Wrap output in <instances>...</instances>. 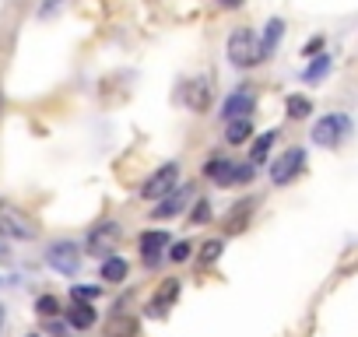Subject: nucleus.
I'll return each instance as SVG.
<instances>
[{
    "label": "nucleus",
    "instance_id": "f257e3e1",
    "mask_svg": "<svg viewBox=\"0 0 358 337\" xmlns=\"http://www.w3.org/2000/svg\"><path fill=\"white\" fill-rule=\"evenodd\" d=\"M264 60V50H260V36L253 29H232L229 36V64L236 71H250Z\"/></svg>",
    "mask_w": 358,
    "mask_h": 337
},
{
    "label": "nucleus",
    "instance_id": "f03ea898",
    "mask_svg": "<svg viewBox=\"0 0 358 337\" xmlns=\"http://www.w3.org/2000/svg\"><path fill=\"white\" fill-rule=\"evenodd\" d=\"M351 134V116L348 113H327L313 123V141L320 148H337L341 141H348Z\"/></svg>",
    "mask_w": 358,
    "mask_h": 337
},
{
    "label": "nucleus",
    "instance_id": "7ed1b4c3",
    "mask_svg": "<svg viewBox=\"0 0 358 337\" xmlns=\"http://www.w3.org/2000/svg\"><path fill=\"white\" fill-rule=\"evenodd\" d=\"M176 187H179V165H176V162H169V165L155 168V176H148V180H144L141 197H144V201H158V204H162L169 194H176Z\"/></svg>",
    "mask_w": 358,
    "mask_h": 337
},
{
    "label": "nucleus",
    "instance_id": "20e7f679",
    "mask_svg": "<svg viewBox=\"0 0 358 337\" xmlns=\"http://www.w3.org/2000/svg\"><path fill=\"white\" fill-rule=\"evenodd\" d=\"M116 243H120V225L116 222H99L92 225V232L85 236V250L88 257H116Z\"/></svg>",
    "mask_w": 358,
    "mask_h": 337
},
{
    "label": "nucleus",
    "instance_id": "39448f33",
    "mask_svg": "<svg viewBox=\"0 0 358 337\" xmlns=\"http://www.w3.org/2000/svg\"><path fill=\"white\" fill-rule=\"evenodd\" d=\"M302 168H306V151L302 148H288L274 165H271V183L274 187H288L302 176Z\"/></svg>",
    "mask_w": 358,
    "mask_h": 337
},
{
    "label": "nucleus",
    "instance_id": "423d86ee",
    "mask_svg": "<svg viewBox=\"0 0 358 337\" xmlns=\"http://www.w3.org/2000/svg\"><path fill=\"white\" fill-rule=\"evenodd\" d=\"M46 264H50L57 274L74 278V274H78V267H81V250H78V243H71V239L53 243V246L46 250Z\"/></svg>",
    "mask_w": 358,
    "mask_h": 337
},
{
    "label": "nucleus",
    "instance_id": "0eeeda50",
    "mask_svg": "<svg viewBox=\"0 0 358 337\" xmlns=\"http://www.w3.org/2000/svg\"><path fill=\"white\" fill-rule=\"evenodd\" d=\"M257 109V95L253 92H232L229 99H225V106H222V120L225 123H236V120H250V113Z\"/></svg>",
    "mask_w": 358,
    "mask_h": 337
},
{
    "label": "nucleus",
    "instance_id": "6e6552de",
    "mask_svg": "<svg viewBox=\"0 0 358 337\" xmlns=\"http://www.w3.org/2000/svg\"><path fill=\"white\" fill-rule=\"evenodd\" d=\"M0 232L15 236V239H32V236H36L32 222H29L22 211H15V208H0Z\"/></svg>",
    "mask_w": 358,
    "mask_h": 337
},
{
    "label": "nucleus",
    "instance_id": "1a4fd4ad",
    "mask_svg": "<svg viewBox=\"0 0 358 337\" xmlns=\"http://www.w3.org/2000/svg\"><path fill=\"white\" fill-rule=\"evenodd\" d=\"M137 246H141V253H144V264H148V267H158L162 253H169V232H144V236L137 239Z\"/></svg>",
    "mask_w": 358,
    "mask_h": 337
},
{
    "label": "nucleus",
    "instance_id": "9d476101",
    "mask_svg": "<svg viewBox=\"0 0 358 337\" xmlns=\"http://www.w3.org/2000/svg\"><path fill=\"white\" fill-rule=\"evenodd\" d=\"M253 211H257V197H246V201H239V204H236V208L225 215V236H239V232L250 225Z\"/></svg>",
    "mask_w": 358,
    "mask_h": 337
},
{
    "label": "nucleus",
    "instance_id": "9b49d317",
    "mask_svg": "<svg viewBox=\"0 0 358 337\" xmlns=\"http://www.w3.org/2000/svg\"><path fill=\"white\" fill-rule=\"evenodd\" d=\"M176 299H179V281H176V278L162 281V288H158L155 299L148 302V316H165V313L176 306Z\"/></svg>",
    "mask_w": 358,
    "mask_h": 337
},
{
    "label": "nucleus",
    "instance_id": "f8f14e48",
    "mask_svg": "<svg viewBox=\"0 0 358 337\" xmlns=\"http://www.w3.org/2000/svg\"><path fill=\"white\" fill-rule=\"evenodd\" d=\"M183 102H187L194 113H204V109L211 106V85H208V78L190 81V85H187V92H183Z\"/></svg>",
    "mask_w": 358,
    "mask_h": 337
},
{
    "label": "nucleus",
    "instance_id": "ddd939ff",
    "mask_svg": "<svg viewBox=\"0 0 358 337\" xmlns=\"http://www.w3.org/2000/svg\"><path fill=\"white\" fill-rule=\"evenodd\" d=\"M95 320H99V313H95V306L92 302H74L71 309H67V323L74 327V330H92L95 327Z\"/></svg>",
    "mask_w": 358,
    "mask_h": 337
},
{
    "label": "nucleus",
    "instance_id": "4468645a",
    "mask_svg": "<svg viewBox=\"0 0 358 337\" xmlns=\"http://www.w3.org/2000/svg\"><path fill=\"white\" fill-rule=\"evenodd\" d=\"M232 173H236V162H229V158H211L204 165V176L218 187H232Z\"/></svg>",
    "mask_w": 358,
    "mask_h": 337
},
{
    "label": "nucleus",
    "instance_id": "2eb2a0df",
    "mask_svg": "<svg viewBox=\"0 0 358 337\" xmlns=\"http://www.w3.org/2000/svg\"><path fill=\"white\" fill-rule=\"evenodd\" d=\"M187 201H190V190H176V194H169L162 204H155V218H172V215H179L187 208Z\"/></svg>",
    "mask_w": 358,
    "mask_h": 337
},
{
    "label": "nucleus",
    "instance_id": "dca6fc26",
    "mask_svg": "<svg viewBox=\"0 0 358 337\" xmlns=\"http://www.w3.org/2000/svg\"><path fill=\"white\" fill-rule=\"evenodd\" d=\"M137 330H141L137 316H127V313H120V316H113V320H109V327H106V337H137Z\"/></svg>",
    "mask_w": 358,
    "mask_h": 337
},
{
    "label": "nucleus",
    "instance_id": "f3484780",
    "mask_svg": "<svg viewBox=\"0 0 358 337\" xmlns=\"http://www.w3.org/2000/svg\"><path fill=\"white\" fill-rule=\"evenodd\" d=\"M281 36H285V22L281 18H271L267 22V32H264V39H260V50H264V60L278 50V43H281Z\"/></svg>",
    "mask_w": 358,
    "mask_h": 337
},
{
    "label": "nucleus",
    "instance_id": "a211bd4d",
    "mask_svg": "<svg viewBox=\"0 0 358 337\" xmlns=\"http://www.w3.org/2000/svg\"><path fill=\"white\" fill-rule=\"evenodd\" d=\"M127 274H130V267H127V260H123V257H106V260H102V281L120 285Z\"/></svg>",
    "mask_w": 358,
    "mask_h": 337
},
{
    "label": "nucleus",
    "instance_id": "6ab92c4d",
    "mask_svg": "<svg viewBox=\"0 0 358 337\" xmlns=\"http://www.w3.org/2000/svg\"><path fill=\"white\" fill-rule=\"evenodd\" d=\"M285 109H288L292 120H306V116L313 113V99H309V95H288V99H285Z\"/></svg>",
    "mask_w": 358,
    "mask_h": 337
},
{
    "label": "nucleus",
    "instance_id": "aec40b11",
    "mask_svg": "<svg viewBox=\"0 0 358 337\" xmlns=\"http://www.w3.org/2000/svg\"><path fill=\"white\" fill-rule=\"evenodd\" d=\"M274 141H278V130H267V134H260V137H257V144H253V155H250V162H253V165H260V162L267 158V151L274 148Z\"/></svg>",
    "mask_w": 358,
    "mask_h": 337
},
{
    "label": "nucleus",
    "instance_id": "412c9836",
    "mask_svg": "<svg viewBox=\"0 0 358 337\" xmlns=\"http://www.w3.org/2000/svg\"><path fill=\"white\" fill-rule=\"evenodd\" d=\"M250 134H253V123H250V120H236V123H229V130H225L229 144H246Z\"/></svg>",
    "mask_w": 358,
    "mask_h": 337
},
{
    "label": "nucleus",
    "instance_id": "4be33fe9",
    "mask_svg": "<svg viewBox=\"0 0 358 337\" xmlns=\"http://www.w3.org/2000/svg\"><path fill=\"white\" fill-rule=\"evenodd\" d=\"M327 71H330V57H327V53H320V57H316V60H313V64H309V67L302 71V78H306V81L313 85V81L327 78Z\"/></svg>",
    "mask_w": 358,
    "mask_h": 337
},
{
    "label": "nucleus",
    "instance_id": "5701e85b",
    "mask_svg": "<svg viewBox=\"0 0 358 337\" xmlns=\"http://www.w3.org/2000/svg\"><path fill=\"white\" fill-rule=\"evenodd\" d=\"M36 313L46 316V320H53V316L60 313V299H57V295H39V299H36Z\"/></svg>",
    "mask_w": 358,
    "mask_h": 337
},
{
    "label": "nucleus",
    "instance_id": "b1692460",
    "mask_svg": "<svg viewBox=\"0 0 358 337\" xmlns=\"http://www.w3.org/2000/svg\"><path fill=\"white\" fill-rule=\"evenodd\" d=\"M222 250H225L222 239H208V243L201 246V264H215V260L222 257Z\"/></svg>",
    "mask_w": 358,
    "mask_h": 337
},
{
    "label": "nucleus",
    "instance_id": "393cba45",
    "mask_svg": "<svg viewBox=\"0 0 358 337\" xmlns=\"http://www.w3.org/2000/svg\"><path fill=\"white\" fill-rule=\"evenodd\" d=\"M190 253H194V246H190V243H172L165 257H169L172 264H187V260H190Z\"/></svg>",
    "mask_w": 358,
    "mask_h": 337
},
{
    "label": "nucleus",
    "instance_id": "a878e982",
    "mask_svg": "<svg viewBox=\"0 0 358 337\" xmlns=\"http://www.w3.org/2000/svg\"><path fill=\"white\" fill-rule=\"evenodd\" d=\"M71 299L74 302H92V299H99V288L95 285H74L71 288Z\"/></svg>",
    "mask_w": 358,
    "mask_h": 337
},
{
    "label": "nucleus",
    "instance_id": "bb28decb",
    "mask_svg": "<svg viewBox=\"0 0 358 337\" xmlns=\"http://www.w3.org/2000/svg\"><path fill=\"white\" fill-rule=\"evenodd\" d=\"M253 162H243V165H236V173H232V183H250L253 180Z\"/></svg>",
    "mask_w": 358,
    "mask_h": 337
},
{
    "label": "nucleus",
    "instance_id": "cd10ccee",
    "mask_svg": "<svg viewBox=\"0 0 358 337\" xmlns=\"http://www.w3.org/2000/svg\"><path fill=\"white\" fill-rule=\"evenodd\" d=\"M190 218H194V225H197V222H208V218H211V204H208V201H201V204L190 211Z\"/></svg>",
    "mask_w": 358,
    "mask_h": 337
},
{
    "label": "nucleus",
    "instance_id": "c85d7f7f",
    "mask_svg": "<svg viewBox=\"0 0 358 337\" xmlns=\"http://www.w3.org/2000/svg\"><path fill=\"white\" fill-rule=\"evenodd\" d=\"M218 8H225V11H236V8H243V0H218Z\"/></svg>",
    "mask_w": 358,
    "mask_h": 337
},
{
    "label": "nucleus",
    "instance_id": "c756f323",
    "mask_svg": "<svg viewBox=\"0 0 358 337\" xmlns=\"http://www.w3.org/2000/svg\"><path fill=\"white\" fill-rule=\"evenodd\" d=\"M320 46H323V39H313V43H306V50H302V53H306V57H309V53H316V50H320Z\"/></svg>",
    "mask_w": 358,
    "mask_h": 337
},
{
    "label": "nucleus",
    "instance_id": "7c9ffc66",
    "mask_svg": "<svg viewBox=\"0 0 358 337\" xmlns=\"http://www.w3.org/2000/svg\"><path fill=\"white\" fill-rule=\"evenodd\" d=\"M0 327H4V309H0Z\"/></svg>",
    "mask_w": 358,
    "mask_h": 337
},
{
    "label": "nucleus",
    "instance_id": "2f4dec72",
    "mask_svg": "<svg viewBox=\"0 0 358 337\" xmlns=\"http://www.w3.org/2000/svg\"><path fill=\"white\" fill-rule=\"evenodd\" d=\"M25 337H43V334H25Z\"/></svg>",
    "mask_w": 358,
    "mask_h": 337
}]
</instances>
